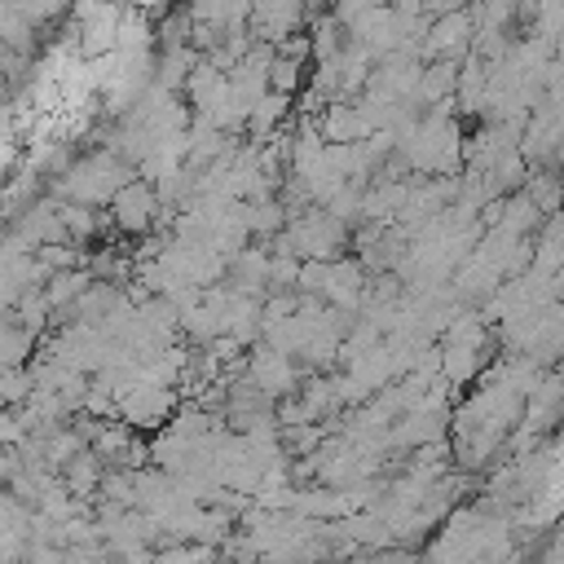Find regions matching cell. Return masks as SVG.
Listing matches in <instances>:
<instances>
[{"instance_id":"cell-1","label":"cell","mask_w":564,"mask_h":564,"mask_svg":"<svg viewBox=\"0 0 564 564\" xmlns=\"http://www.w3.org/2000/svg\"><path fill=\"white\" fill-rule=\"evenodd\" d=\"M115 212H119V225L141 229V225L150 220V212H154V198H150V189H141V185H123L119 198H115Z\"/></svg>"}]
</instances>
